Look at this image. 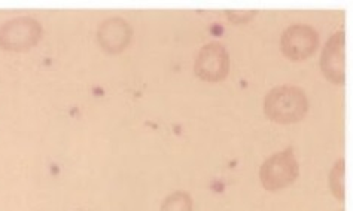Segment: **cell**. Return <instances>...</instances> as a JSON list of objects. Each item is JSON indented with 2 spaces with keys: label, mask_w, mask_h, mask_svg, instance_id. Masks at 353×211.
Wrapping results in <instances>:
<instances>
[{
  "label": "cell",
  "mask_w": 353,
  "mask_h": 211,
  "mask_svg": "<svg viewBox=\"0 0 353 211\" xmlns=\"http://www.w3.org/2000/svg\"><path fill=\"white\" fill-rule=\"evenodd\" d=\"M305 110H307V98L296 87L274 88L265 100L267 115L279 122L299 121Z\"/></svg>",
  "instance_id": "obj_1"
},
{
  "label": "cell",
  "mask_w": 353,
  "mask_h": 211,
  "mask_svg": "<svg viewBox=\"0 0 353 211\" xmlns=\"http://www.w3.org/2000/svg\"><path fill=\"white\" fill-rule=\"evenodd\" d=\"M42 38V25L32 16H17L0 25V48L27 51Z\"/></svg>",
  "instance_id": "obj_2"
},
{
  "label": "cell",
  "mask_w": 353,
  "mask_h": 211,
  "mask_svg": "<svg viewBox=\"0 0 353 211\" xmlns=\"http://www.w3.org/2000/svg\"><path fill=\"white\" fill-rule=\"evenodd\" d=\"M296 174H299V165H296L292 151L288 149L274 155L263 165L261 180L267 189L277 190L290 185Z\"/></svg>",
  "instance_id": "obj_3"
},
{
  "label": "cell",
  "mask_w": 353,
  "mask_h": 211,
  "mask_svg": "<svg viewBox=\"0 0 353 211\" xmlns=\"http://www.w3.org/2000/svg\"><path fill=\"white\" fill-rule=\"evenodd\" d=\"M196 71L201 79L219 80L228 71V52L219 42H210L200 51L196 61Z\"/></svg>",
  "instance_id": "obj_4"
},
{
  "label": "cell",
  "mask_w": 353,
  "mask_h": 211,
  "mask_svg": "<svg viewBox=\"0 0 353 211\" xmlns=\"http://www.w3.org/2000/svg\"><path fill=\"white\" fill-rule=\"evenodd\" d=\"M318 47V33L310 25L295 24L282 36V49L292 60H303Z\"/></svg>",
  "instance_id": "obj_5"
},
{
  "label": "cell",
  "mask_w": 353,
  "mask_h": 211,
  "mask_svg": "<svg viewBox=\"0 0 353 211\" xmlns=\"http://www.w3.org/2000/svg\"><path fill=\"white\" fill-rule=\"evenodd\" d=\"M133 29L130 24L121 16L108 18L99 25L97 41L100 47L108 52H121L127 48V45L132 41Z\"/></svg>",
  "instance_id": "obj_6"
},
{
  "label": "cell",
  "mask_w": 353,
  "mask_h": 211,
  "mask_svg": "<svg viewBox=\"0 0 353 211\" xmlns=\"http://www.w3.org/2000/svg\"><path fill=\"white\" fill-rule=\"evenodd\" d=\"M343 32L334 34L325 47L321 58V67L325 75L334 82H343Z\"/></svg>",
  "instance_id": "obj_7"
},
{
  "label": "cell",
  "mask_w": 353,
  "mask_h": 211,
  "mask_svg": "<svg viewBox=\"0 0 353 211\" xmlns=\"http://www.w3.org/2000/svg\"><path fill=\"white\" fill-rule=\"evenodd\" d=\"M191 198L183 192H176V194L165 198L161 211H191Z\"/></svg>",
  "instance_id": "obj_8"
},
{
  "label": "cell",
  "mask_w": 353,
  "mask_h": 211,
  "mask_svg": "<svg viewBox=\"0 0 353 211\" xmlns=\"http://www.w3.org/2000/svg\"><path fill=\"white\" fill-rule=\"evenodd\" d=\"M331 177H336V180H339V185H334V183H331L332 186V192H337V195L341 198L343 195V183H341V177H343V161H339L337 167L332 170V174Z\"/></svg>",
  "instance_id": "obj_9"
}]
</instances>
